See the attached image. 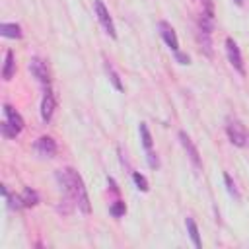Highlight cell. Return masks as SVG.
I'll use <instances>...</instances> for the list:
<instances>
[{
  "label": "cell",
  "instance_id": "cell-22",
  "mask_svg": "<svg viewBox=\"0 0 249 249\" xmlns=\"http://www.w3.org/2000/svg\"><path fill=\"white\" fill-rule=\"evenodd\" d=\"M146 161H148V165H150L152 169H158V167H160V158H158V154H154L152 150L146 152Z\"/></svg>",
  "mask_w": 249,
  "mask_h": 249
},
{
  "label": "cell",
  "instance_id": "cell-19",
  "mask_svg": "<svg viewBox=\"0 0 249 249\" xmlns=\"http://www.w3.org/2000/svg\"><path fill=\"white\" fill-rule=\"evenodd\" d=\"M0 128H2V136H4V138H16V136L19 134V132H18V130L8 123V121H2Z\"/></svg>",
  "mask_w": 249,
  "mask_h": 249
},
{
  "label": "cell",
  "instance_id": "cell-24",
  "mask_svg": "<svg viewBox=\"0 0 249 249\" xmlns=\"http://www.w3.org/2000/svg\"><path fill=\"white\" fill-rule=\"evenodd\" d=\"M175 58H177L181 64H189V62H191L189 54H185V53H181V51H175Z\"/></svg>",
  "mask_w": 249,
  "mask_h": 249
},
{
  "label": "cell",
  "instance_id": "cell-23",
  "mask_svg": "<svg viewBox=\"0 0 249 249\" xmlns=\"http://www.w3.org/2000/svg\"><path fill=\"white\" fill-rule=\"evenodd\" d=\"M200 4H202V14L208 16V18H214V4H212V0H200Z\"/></svg>",
  "mask_w": 249,
  "mask_h": 249
},
{
  "label": "cell",
  "instance_id": "cell-7",
  "mask_svg": "<svg viewBox=\"0 0 249 249\" xmlns=\"http://www.w3.org/2000/svg\"><path fill=\"white\" fill-rule=\"evenodd\" d=\"M158 29H160V35H161V39L165 41V45H167L173 53L179 51V39H177L175 29L171 27V23H167V21H160V23H158Z\"/></svg>",
  "mask_w": 249,
  "mask_h": 249
},
{
  "label": "cell",
  "instance_id": "cell-13",
  "mask_svg": "<svg viewBox=\"0 0 249 249\" xmlns=\"http://www.w3.org/2000/svg\"><path fill=\"white\" fill-rule=\"evenodd\" d=\"M0 35L8 39H21V27L18 23H2L0 25Z\"/></svg>",
  "mask_w": 249,
  "mask_h": 249
},
{
  "label": "cell",
  "instance_id": "cell-21",
  "mask_svg": "<svg viewBox=\"0 0 249 249\" xmlns=\"http://www.w3.org/2000/svg\"><path fill=\"white\" fill-rule=\"evenodd\" d=\"M224 183H226V189H228V193H230L233 198H237V200H239V191L235 189V183L231 181V177H230L228 173H224Z\"/></svg>",
  "mask_w": 249,
  "mask_h": 249
},
{
  "label": "cell",
  "instance_id": "cell-4",
  "mask_svg": "<svg viewBox=\"0 0 249 249\" xmlns=\"http://www.w3.org/2000/svg\"><path fill=\"white\" fill-rule=\"evenodd\" d=\"M29 72H31V76H33L45 89L51 86V74H49L47 62H45L43 58H39V56H31V60H29Z\"/></svg>",
  "mask_w": 249,
  "mask_h": 249
},
{
  "label": "cell",
  "instance_id": "cell-9",
  "mask_svg": "<svg viewBox=\"0 0 249 249\" xmlns=\"http://www.w3.org/2000/svg\"><path fill=\"white\" fill-rule=\"evenodd\" d=\"M35 150L37 154H41L43 158H54L56 156V142L51 136H41L35 142Z\"/></svg>",
  "mask_w": 249,
  "mask_h": 249
},
{
  "label": "cell",
  "instance_id": "cell-11",
  "mask_svg": "<svg viewBox=\"0 0 249 249\" xmlns=\"http://www.w3.org/2000/svg\"><path fill=\"white\" fill-rule=\"evenodd\" d=\"M16 74V56L12 51H6V60H4V66H2V78L6 82H10Z\"/></svg>",
  "mask_w": 249,
  "mask_h": 249
},
{
  "label": "cell",
  "instance_id": "cell-5",
  "mask_svg": "<svg viewBox=\"0 0 249 249\" xmlns=\"http://www.w3.org/2000/svg\"><path fill=\"white\" fill-rule=\"evenodd\" d=\"M226 54H228V60H230V64L239 72V74H245V64H243V56H241V51H239V47H237V43L231 39V37H228L226 39Z\"/></svg>",
  "mask_w": 249,
  "mask_h": 249
},
{
  "label": "cell",
  "instance_id": "cell-17",
  "mask_svg": "<svg viewBox=\"0 0 249 249\" xmlns=\"http://www.w3.org/2000/svg\"><path fill=\"white\" fill-rule=\"evenodd\" d=\"M138 130H140V140H142V146H144V150L148 152V150H152V134H150V130H148V124L146 123H140V126H138Z\"/></svg>",
  "mask_w": 249,
  "mask_h": 249
},
{
  "label": "cell",
  "instance_id": "cell-25",
  "mask_svg": "<svg viewBox=\"0 0 249 249\" xmlns=\"http://www.w3.org/2000/svg\"><path fill=\"white\" fill-rule=\"evenodd\" d=\"M233 2H235L237 6H243V0H233Z\"/></svg>",
  "mask_w": 249,
  "mask_h": 249
},
{
  "label": "cell",
  "instance_id": "cell-1",
  "mask_svg": "<svg viewBox=\"0 0 249 249\" xmlns=\"http://www.w3.org/2000/svg\"><path fill=\"white\" fill-rule=\"evenodd\" d=\"M56 179H58L60 187L64 189V195L74 200L78 210L82 214H89L91 212V204H89V196H88V191L84 187V181H82L80 173L76 169H72V167H64V169L56 171Z\"/></svg>",
  "mask_w": 249,
  "mask_h": 249
},
{
  "label": "cell",
  "instance_id": "cell-16",
  "mask_svg": "<svg viewBox=\"0 0 249 249\" xmlns=\"http://www.w3.org/2000/svg\"><path fill=\"white\" fill-rule=\"evenodd\" d=\"M0 191H2V195H4V198L8 200V208L10 210H19L21 206H23V202H21V196H16V195H10L8 193V189L2 185L0 187Z\"/></svg>",
  "mask_w": 249,
  "mask_h": 249
},
{
  "label": "cell",
  "instance_id": "cell-18",
  "mask_svg": "<svg viewBox=\"0 0 249 249\" xmlns=\"http://www.w3.org/2000/svg\"><path fill=\"white\" fill-rule=\"evenodd\" d=\"M109 212H111V216H115V218H121V216H124V212H126V204H124L123 200H115V202L111 204Z\"/></svg>",
  "mask_w": 249,
  "mask_h": 249
},
{
  "label": "cell",
  "instance_id": "cell-14",
  "mask_svg": "<svg viewBox=\"0 0 249 249\" xmlns=\"http://www.w3.org/2000/svg\"><path fill=\"white\" fill-rule=\"evenodd\" d=\"M103 66H105V72H107V76H109V82L113 84V88H115L117 91H123V89H124V88H123V82H121V78H119L117 70L113 68V64H111L109 60H105V62H103Z\"/></svg>",
  "mask_w": 249,
  "mask_h": 249
},
{
  "label": "cell",
  "instance_id": "cell-2",
  "mask_svg": "<svg viewBox=\"0 0 249 249\" xmlns=\"http://www.w3.org/2000/svg\"><path fill=\"white\" fill-rule=\"evenodd\" d=\"M226 134L230 138V142L237 148H249V132L245 128V124L235 119V117H228L226 119Z\"/></svg>",
  "mask_w": 249,
  "mask_h": 249
},
{
  "label": "cell",
  "instance_id": "cell-20",
  "mask_svg": "<svg viewBox=\"0 0 249 249\" xmlns=\"http://www.w3.org/2000/svg\"><path fill=\"white\" fill-rule=\"evenodd\" d=\"M132 179H134V183H136V187L142 191V193H146L150 187H148V181H146V177L142 175V173H138V171H134L132 173Z\"/></svg>",
  "mask_w": 249,
  "mask_h": 249
},
{
  "label": "cell",
  "instance_id": "cell-10",
  "mask_svg": "<svg viewBox=\"0 0 249 249\" xmlns=\"http://www.w3.org/2000/svg\"><path fill=\"white\" fill-rule=\"evenodd\" d=\"M4 115H6V121L18 130V132H21L23 130V119H21V115L12 107V105H4Z\"/></svg>",
  "mask_w": 249,
  "mask_h": 249
},
{
  "label": "cell",
  "instance_id": "cell-3",
  "mask_svg": "<svg viewBox=\"0 0 249 249\" xmlns=\"http://www.w3.org/2000/svg\"><path fill=\"white\" fill-rule=\"evenodd\" d=\"M93 10H95V16H97V21L101 23L103 31L111 37V39H117V31H115V23L111 19V14L109 10L105 8V4L101 0H93Z\"/></svg>",
  "mask_w": 249,
  "mask_h": 249
},
{
  "label": "cell",
  "instance_id": "cell-15",
  "mask_svg": "<svg viewBox=\"0 0 249 249\" xmlns=\"http://www.w3.org/2000/svg\"><path fill=\"white\" fill-rule=\"evenodd\" d=\"M21 202H23V206H35L37 202H39V195H37V191H33L31 187H25L23 191H21Z\"/></svg>",
  "mask_w": 249,
  "mask_h": 249
},
{
  "label": "cell",
  "instance_id": "cell-12",
  "mask_svg": "<svg viewBox=\"0 0 249 249\" xmlns=\"http://www.w3.org/2000/svg\"><path fill=\"white\" fill-rule=\"evenodd\" d=\"M185 226H187V233H189V237H191L193 245L200 249V247H202V241H200V233H198L196 222H195L191 216H187V218H185Z\"/></svg>",
  "mask_w": 249,
  "mask_h": 249
},
{
  "label": "cell",
  "instance_id": "cell-6",
  "mask_svg": "<svg viewBox=\"0 0 249 249\" xmlns=\"http://www.w3.org/2000/svg\"><path fill=\"white\" fill-rule=\"evenodd\" d=\"M179 142H181L183 150L187 152V156H189L191 163H193L196 169H200V167H202V161H200V154H198V150H196L195 142L191 140V136H189L185 130H179Z\"/></svg>",
  "mask_w": 249,
  "mask_h": 249
},
{
  "label": "cell",
  "instance_id": "cell-8",
  "mask_svg": "<svg viewBox=\"0 0 249 249\" xmlns=\"http://www.w3.org/2000/svg\"><path fill=\"white\" fill-rule=\"evenodd\" d=\"M54 107H56V97L51 91V88H47L45 95H43V101H41V119H43V123H51Z\"/></svg>",
  "mask_w": 249,
  "mask_h": 249
}]
</instances>
